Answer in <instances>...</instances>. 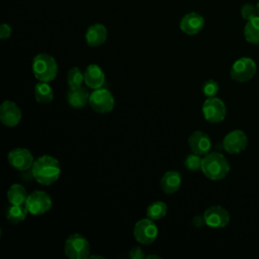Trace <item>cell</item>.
<instances>
[{
  "label": "cell",
  "instance_id": "cell-1",
  "mask_svg": "<svg viewBox=\"0 0 259 259\" xmlns=\"http://www.w3.org/2000/svg\"><path fill=\"white\" fill-rule=\"evenodd\" d=\"M31 173L37 183L49 186L59 179L61 165L57 158L50 155H42L34 160Z\"/></svg>",
  "mask_w": 259,
  "mask_h": 259
},
{
  "label": "cell",
  "instance_id": "cell-2",
  "mask_svg": "<svg viewBox=\"0 0 259 259\" xmlns=\"http://www.w3.org/2000/svg\"><path fill=\"white\" fill-rule=\"evenodd\" d=\"M230 164L227 158L217 152L207 153L202 156L201 171L210 180H222L230 172Z\"/></svg>",
  "mask_w": 259,
  "mask_h": 259
},
{
  "label": "cell",
  "instance_id": "cell-3",
  "mask_svg": "<svg viewBox=\"0 0 259 259\" xmlns=\"http://www.w3.org/2000/svg\"><path fill=\"white\" fill-rule=\"evenodd\" d=\"M31 69L34 77L38 81L51 82L58 74V64L51 55L40 53L37 54L31 63Z\"/></svg>",
  "mask_w": 259,
  "mask_h": 259
},
{
  "label": "cell",
  "instance_id": "cell-4",
  "mask_svg": "<svg viewBox=\"0 0 259 259\" xmlns=\"http://www.w3.org/2000/svg\"><path fill=\"white\" fill-rule=\"evenodd\" d=\"M64 253L70 259H85L90 256L89 241L81 234L74 233L64 243Z\"/></svg>",
  "mask_w": 259,
  "mask_h": 259
},
{
  "label": "cell",
  "instance_id": "cell-5",
  "mask_svg": "<svg viewBox=\"0 0 259 259\" xmlns=\"http://www.w3.org/2000/svg\"><path fill=\"white\" fill-rule=\"evenodd\" d=\"M257 70L256 63L249 57H242L232 65L230 75L233 80L244 83L251 80Z\"/></svg>",
  "mask_w": 259,
  "mask_h": 259
},
{
  "label": "cell",
  "instance_id": "cell-6",
  "mask_svg": "<svg viewBox=\"0 0 259 259\" xmlns=\"http://www.w3.org/2000/svg\"><path fill=\"white\" fill-rule=\"evenodd\" d=\"M89 104L97 113H108L114 107V97L108 89L102 87L95 89L90 93Z\"/></svg>",
  "mask_w": 259,
  "mask_h": 259
},
{
  "label": "cell",
  "instance_id": "cell-7",
  "mask_svg": "<svg viewBox=\"0 0 259 259\" xmlns=\"http://www.w3.org/2000/svg\"><path fill=\"white\" fill-rule=\"evenodd\" d=\"M154 222L147 217V219H141L135 224L134 237L138 243L142 245L154 243L158 236V228Z\"/></svg>",
  "mask_w": 259,
  "mask_h": 259
},
{
  "label": "cell",
  "instance_id": "cell-8",
  "mask_svg": "<svg viewBox=\"0 0 259 259\" xmlns=\"http://www.w3.org/2000/svg\"><path fill=\"white\" fill-rule=\"evenodd\" d=\"M52 204L53 201L51 196L42 190H35L29 193L24 203L28 212L32 215H40L46 213L51 209Z\"/></svg>",
  "mask_w": 259,
  "mask_h": 259
},
{
  "label": "cell",
  "instance_id": "cell-9",
  "mask_svg": "<svg viewBox=\"0 0 259 259\" xmlns=\"http://www.w3.org/2000/svg\"><path fill=\"white\" fill-rule=\"evenodd\" d=\"M202 114L206 121L219 123L227 115V108L224 101L215 96L207 97L202 104Z\"/></svg>",
  "mask_w": 259,
  "mask_h": 259
},
{
  "label": "cell",
  "instance_id": "cell-10",
  "mask_svg": "<svg viewBox=\"0 0 259 259\" xmlns=\"http://www.w3.org/2000/svg\"><path fill=\"white\" fill-rule=\"evenodd\" d=\"M229 211L221 205H211L204 210L203 221L205 225L212 229H223L230 223Z\"/></svg>",
  "mask_w": 259,
  "mask_h": 259
},
{
  "label": "cell",
  "instance_id": "cell-11",
  "mask_svg": "<svg viewBox=\"0 0 259 259\" xmlns=\"http://www.w3.org/2000/svg\"><path fill=\"white\" fill-rule=\"evenodd\" d=\"M8 163L11 167L18 171H25L32 167L34 162L33 156L28 149L15 148L8 153Z\"/></svg>",
  "mask_w": 259,
  "mask_h": 259
},
{
  "label": "cell",
  "instance_id": "cell-12",
  "mask_svg": "<svg viewBox=\"0 0 259 259\" xmlns=\"http://www.w3.org/2000/svg\"><path fill=\"white\" fill-rule=\"evenodd\" d=\"M248 145L247 135L241 130H234L227 134L223 140V147L229 154H239Z\"/></svg>",
  "mask_w": 259,
  "mask_h": 259
},
{
  "label": "cell",
  "instance_id": "cell-13",
  "mask_svg": "<svg viewBox=\"0 0 259 259\" xmlns=\"http://www.w3.org/2000/svg\"><path fill=\"white\" fill-rule=\"evenodd\" d=\"M21 119V110L18 105L10 100L2 102L0 106V120L6 126H15Z\"/></svg>",
  "mask_w": 259,
  "mask_h": 259
},
{
  "label": "cell",
  "instance_id": "cell-14",
  "mask_svg": "<svg viewBox=\"0 0 259 259\" xmlns=\"http://www.w3.org/2000/svg\"><path fill=\"white\" fill-rule=\"evenodd\" d=\"M188 145L192 153L204 156L211 148V141L206 133L194 131L188 138Z\"/></svg>",
  "mask_w": 259,
  "mask_h": 259
},
{
  "label": "cell",
  "instance_id": "cell-15",
  "mask_svg": "<svg viewBox=\"0 0 259 259\" xmlns=\"http://www.w3.org/2000/svg\"><path fill=\"white\" fill-rule=\"evenodd\" d=\"M204 26V18L197 12H189L185 14L179 23L180 29L188 35L197 34Z\"/></svg>",
  "mask_w": 259,
  "mask_h": 259
},
{
  "label": "cell",
  "instance_id": "cell-16",
  "mask_svg": "<svg viewBox=\"0 0 259 259\" xmlns=\"http://www.w3.org/2000/svg\"><path fill=\"white\" fill-rule=\"evenodd\" d=\"M84 82L90 89L102 88L105 82V75L102 69L96 64H90L85 69Z\"/></svg>",
  "mask_w": 259,
  "mask_h": 259
},
{
  "label": "cell",
  "instance_id": "cell-17",
  "mask_svg": "<svg viewBox=\"0 0 259 259\" xmlns=\"http://www.w3.org/2000/svg\"><path fill=\"white\" fill-rule=\"evenodd\" d=\"M107 29L101 23L90 25L85 33V40L89 47H99L106 41Z\"/></svg>",
  "mask_w": 259,
  "mask_h": 259
},
{
  "label": "cell",
  "instance_id": "cell-18",
  "mask_svg": "<svg viewBox=\"0 0 259 259\" xmlns=\"http://www.w3.org/2000/svg\"><path fill=\"white\" fill-rule=\"evenodd\" d=\"M181 185V175L175 170H169L164 173L160 180L161 189L166 194H172L176 192Z\"/></svg>",
  "mask_w": 259,
  "mask_h": 259
},
{
  "label": "cell",
  "instance_id": "cell-19",
  "mask_svg": "<svg viewBox=\"0 0 259 259\" xmlns=\"http://www.w3.org/2000/svg\"><path fill=\"white\" fill-rule=\"evenodd\" d=\"M89 92L81 87L70 88L67 92V101L73 108H83L89 102Z\"/></svg>",
  "mask_w": 259,
  "mask_h": 259
},
{
  "label": "cell",
  "instance_id": "cell-20",
  "mask_svg": "<svg viewBox=\"0 0 259 259\" xmlns=\"http://www.w3.org/2000/svg\"><path fill=\"white\" fill-rule=\"evenodd\" d=\"M6 195H7V199L10 204L24 205V203L27 199L28 193L23 185L14 183L8 188Z\"/></svg>",
  "mask_w": 259,
  "mask_h": 259
},
{
  "label": "cell",
  "instance_id": "cell-21",
  "mask_svg": "<svg viewBox=\"0 0 259 259\" xmlns=\"http://www.w3.org/2000/svg\"><path fill=\"white\" fill-rule=\"evenodd\" d=\"M34 97L38 103L48 104L54 98V91L49 82L39 81L34 86Z\"/></svg>",
  "mask_w": 259,
  "mask_h": 259
},
{
  "label": "cell",
  "instance_id": "cell-22",
  "mask_svg": "<svg viewBox=\"0 0 259 259\" xmlns=\"http://www.w3.org/2000/svg\"><path fill=\"white\" fill-rule=\"evenodd\" d=\"M245 39L252 45H259V15L247 21L244 27Z\"/></svg>",
  "mask_w": 259,
  "mask_h": 259
},
{
  "label": "cell",
  "instance_id": "cell-23",
  "mask_svg": "<svg viewBox=\"0 0 259 259\" xmlns=\"http://www.w3.org/2000/svg\"><path fill=\"white\" fill-rule=\"evenodd\" d=\"M28 210L25 207V205H15V204H10L5 212L6 219L9 223L11 224H19L23 222L27 214Z\"/></svg>",
  "mask_w": 259,
  "mask_h": 259
},
{
  "label": "cell",
  "instance_id": "cell-24",
  "mask_svg": "<svg viewBox=\"0 0 259 259\" xmlns=\"http://www.w3.org/2000/svg\"><path fill=\"white\" fill-rule=\"evenodd\" d=\"M167 204L164 201L156 200L153 201L147 208V217L153 221L163 219L167 213Z\"/></svg>",
  "mask_w": 259,
  "mask_h": 259
},
{
  "label": "cell",
  "instance_id": "cell-25",
  "mask_svg": "<svg viewBox=\"0 0 259 259\" xmlns=\"http://www.w3.org/2000/svg\"><path fill=\"white\" fill-rule=\"evenodd\" d=\"M67 82L70 88L81 87L84 82V73L78 67L71 68L67 74Z\"/></svg>",
  "mask_w": 259,
  "mask_h": 259
},
{
  "label": "cell",
  "instance_id": "cell-26",
  "mask_svg": "<svg viewBox=\"0 0 259 259\" xmlns=\"http://www.w3.org/2000/svg\"><path fill=\"white\" fill-rule=\"evenodd\" d=\"M201 162L202 156L191 152V154H188L184 159V166L189 171H197L201 169Z\"/></svg>",
  "mask_w": 259,
  "mask_h": 259
},
{
  "label": "cell",
  "instance_id": "cell-27",
  "mask_svg": "<svg viewBox=\"0 0 259 259\" xmlns=\"http://www.w3.org/2000/svg\"><path fill=\"white\" fill-rule=\"evenodd\" d=\"M202 92L206 97H213L219 92V84L217 81L209 79L202 85Z\"/></svg>",
  "mask_w": 259,
  "mask_h": 259
},
{
  "label": "cell",
  "instance_id": "cell-28",
  "mask_svg": "<svg viewBox=\"0 0 259 259\" xmlns=\"http://www.w3.org/2000/svg\"><path fill=\"white\" fill-rule=\"evenodd\" d=\"M241 15L245 20H250L258 15L256 5L252 3H245L241 8Z\"/></svg>",
  "mask_w": 259,
  "mask_h": 259
},
{
  "label": "cell",
  "instance_id": "cell-29",
  "mask_svg": "<svg viewBox=\"0 0 259 259\" xmlns=\"http://www.w3.org/2000/svg\"><path fill=\"white\" fill-rule=\"evenodd\" d=\"M11 33H12V28L9 24H7V23L1 24V26H0V38L1 39L9 38Z\"/></svg>",
  "mask_w": 259,
  "mask_h": 259
},
{
  "label": "cell",
  "instance_id": "cell-30",
  "mask_svg": "<svg viewBox=\"0 0 259 259\" xmlns=\"http://www.w3.org/2000/svg\"><path fill=\"white\" fill-rule=\"evenodd\" d=\"M128 255H130V257H131L132 259H143V258L146 257V255H145L143 249L140 248V247H134V248L130 251V254H128Z\"/></svg>",
  "mask_w": 259,
  "mask_h": 259
},
{
  "label": "cell",
  "instance_id": "cell-31",
  "mask_svg": "<svg viewBox=\"0 0 259 259\" xmlns=\"http://www.w3.org/2000/svg\"><path fill=\"white\" fill-rule=\"evenodd\" d=\"M146 258H158V259H160L161 257L157 256V255H149V256H146Z\"/></svg>",
  "mask_w": 259,
  "mask_h": 259
},
{
  "label": "cell",
  "instance_id": "cell-32",
  "mask_svg": "<svg viewBox=\"0 0 259 259\" xmlns=\"http://www.w3.org/2000/svg\"><path fill=\"white\" fill-rule=\"evenodd\" d=\"M89 258H103V256H99V255H90Z\"/></svg>",
  "mask_w": 259,
  "mask_h": 259
},
{
  "label": "cell",
  "instance_id": "cell-33",
  "mask_svg": "<svg viewBox=\"0 0 259 259\" xmlns=\"http://www.w3.org/2000/svg\"><path fill=\"white\" fill-rule=\"evenodd\" d=\"M256 7H257V11H258V15H259V1L257 2V4H256Z\"/></svg>",
  "mask_w": 259,
  "mask_h": 259
}]
</instances>
